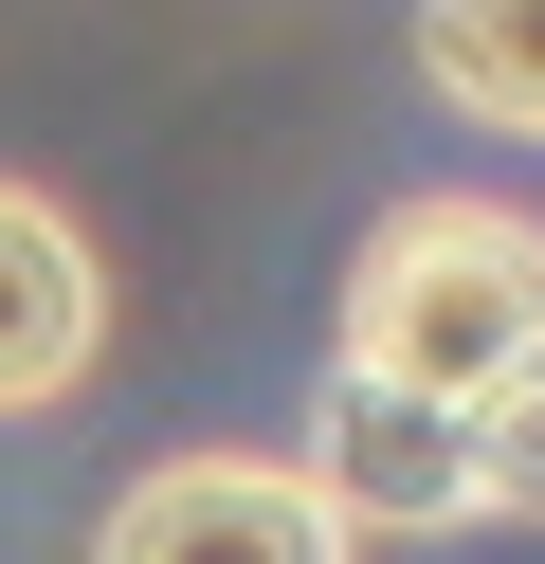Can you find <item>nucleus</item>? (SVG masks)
Masks as SVG:
<instances>
[{
	"instance_id": "20e7f679",
	"label": "nucleus",
	"mask_w": 545,
	"mask_h": 564,
	"mask_svg": "<svg viewBox=\"0 0 545 564\" xmlns=\"http://www.w3.org/2000/svg\"><path fill=\"white\" fill-rule=\"evenodd\" d=\"M109 346V256L36 183H0V419H55Z\"/></svg>"
},
{
	"instance_id": "f257e3e1",
	"label": "nucleus",
	"mask_w": 545,
	"mask_h": 564,
	"mask_svg": "<svg viewBox=\"0 0 545 564\" xmlns=\"http://www.w3.org/2000/svg\"><path fill=\"white\" fill-rule=\"evenodd\" d=\"M527 346H545V219L527 200H400V219L346 256V328H327L346 382L491 401Z\"/></svg>"
},
{
	"instance_id": "f03ea898",
	"label": "nucleus",
	"mask_w": 545,
	"mask_h": 564,
	"mask_svg": "<svg viewBox=\"0 0 545 564\" xmlns=\"http://www.w3.org/2000/svg\"><path fill=\"white\" fill-rule=\"evenodd\" d=\"M91 564H363V528L309 491V455H164L109 491Z\"/></svg>"
},
{
	"instance_id": "7ed1b4c3",
	"label": "nucleus",
	"mask_w": 545,
	"mask_h": 564,
	"mask_svg": "<svg viewBox=\"0 0 545 564\" xmlns=\"http://www.w3.org/2000/svg\"><path fill=\"white\" fill-rule=\"evenodd\" d=\"M309 491L363 528V546L472 528V401H400V382H346V365H327V401H309Z\"/></svg>"
},
{
	"instance_id": "39448f33",
	"label": "nucleus",
	"mask_w": 545,
	"mask_h": 564,
	"mask_svg": "<svg viewBox=\"0 0 545 564\" xmlns=\"http://www.w3.org/2000/svg\"><path fill=\"white\" fill-rule=\"evenodd\" d=\"M418 91L545 147V0H418Z\"/></svg>"
},
{
	"instance_id": "423d86ee",
	"label": "nucleus",
	"mask_w": 545,
	"mask_h": 564,
	"mask_svg": "<svg viewBox=\"0 0 545 564\" xmlns=\"http://www.w3.org/2000/svg\"><path fill=\"white\" fill-rule=\"evenodd\" d=\"M472 510H491V528H545V346L472 401Z\"/></svg>"
}]
</instances>
